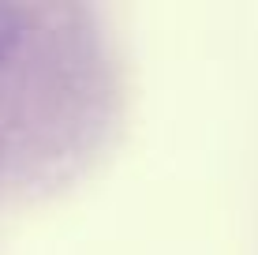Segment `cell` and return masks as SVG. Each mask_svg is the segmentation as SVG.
I'll return each instance as SVG.
<instances>
[{
    "mask_svg": "<svg viewBox=\"0 0 258 255\" xmlns=\"http://www.w3.org/2000/svg\"><path fill=\"white\" fill-rule=\"evenodd\" d=\"M23 8L15 4H0V72L15 60V53L23 45Z\"/></svg>",
    "mask_w": 258,
    "mask_h": 255,
    "instance_id": "6da1fadb",
    "label": "cell"
}]
</instances>
